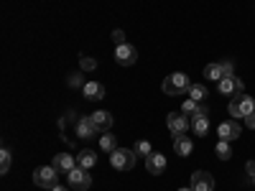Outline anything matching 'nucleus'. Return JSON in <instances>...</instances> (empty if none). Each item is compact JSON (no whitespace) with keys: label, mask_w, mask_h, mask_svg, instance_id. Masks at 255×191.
<instances>
[{"label":"nucleus","mask_w":255,"mask_h":191,"mask_svg":"<svg viewBox=\"0 0 255 191\" xmlns=\"http://www.w3.org/2000/svg\"><path fill=\"white\" fill-rule=\"evenodd\" d=\"M10 163H13V156H10L8 148H3V151H0V171L8 174L10 171Z\"/></svg>","instance_id":"23"},{"label":"nucleus","mask_w":255,"mask_h":191,"mask_svg":"<svg viewBox=\"0 0 255 191\" xmlns=\"http://www.w3.org/2000/svg\"><path fill=\"white\" fill-rule=\"evenodd\" d=\"M253 184H255V179H253Z\"/></svg>","instance_id":"34"},{"label":"nucleus","mask_w":255,"mask_h":191,"mask_svg":"<svg viewBox=\"0 0 255 191\" xmlns=\"http://www.w3.org/2000/svg\"><path fill=\"white\" fill-rule=\"evenodd\" d=\"M197 110H199V102H197V99H186V102L181 104V112H184V115H189V117L194 115Z\"/></svg>","instance_id":"25"},{"label":"nucleus","mask_w":255,"mask_h":191,"mask_svg":"<svg viewBox=\"0 0 255 191\" xmlns=\"http://www.w3.org/2000/svg\"><path fill=\"white\" fill-rule=\"evenodd\" d=\"M174 151H176L181 158L191 156V151H194V140H191V138H186V135H179V138L174 140Z\"/></svg>","instance_id":"17"},{"label":"nucleus","mask_w":255,"mask_h":191,"mask_svg":"<svg viewBox=\"0 0 255 191\" xmlns=\"http://www.w3.org/2000/svg\"><path fill=\"white\" fill-rule=\"evenodd\" d=\"M189 122H191V130H194L199 138L209 133V117H207V115H199V112H194V115L189 117Z\"/></svg>","instance_id":"15"},{"label":"nucleus","mask_w":255,"mask_h":191,"mask_svg":"<svg viewBox=\"0 0 255 191\" xmlns=\"http://www.w3.org/2000/svg\"><path fill=\"white\" fill-rule=\"evenodd\" d=\"M115 61L120 64V67H133V64L138 61V49L133 44H120L115 46Z\"/></svg>","instance_id":"7"},{"label":"nucleus","mask_w":255,"mask_h":191,"mask_svg":"<svg viewBox=\"0 0 255 191\" xmlns=\"http://www.w3.org/2000/svg\"><path fill=\"white\" fill-rule=\"evenodd\" d=\"M49 191H69V189H64V186H59V184H56V186H54V189H49Z\"/></svg>","instance_id":"32"},{"label":"nucleus","mask_w":255,"mask_h":191,"mask_svg":"<svg viewBox=\"0 0 255 191\" xmlns=\"http://www.w3.org/2000/svg\"><path fill=\"white\" fill-rule=\"evenodd\" d=\"M225 64V77H235V67H232V61H222Z\"/></svg>","instance_id":"29"},{"label":"nucleus","mask_w":255,"mask_h":191,"mask_svg":"<svg viewBox=\"0 0 255 191\" xmlns=\"http://www.w3.org/2000/svg\"><path fill=\"white\" fill-rule=\"evenodd\" d=\"M77 138H82V140L97 138V127H95V122H92V115H84V117L77 120Z\"/></svg>","instance_id":"9"},{"label":"nucleus","mask_w":255,"mask_h":191,"mask_svg":"<svg viewBox=\"0 0 255 191\" xmlns=\"http://www.w3.org/2000/svg\"><path fill=\"white\" fill-rule=\"evenodd\" d=\"M217 135H220V140H227V143L238 140V138H240V125H238L235 120L220 122V127H217Z\"/></svg>","instance_id":"10"},{"label":"nucleus","mask_w":255,"mask_h":191,"mask_svg":"<svg viewBox=\"0 0 255 191\" xmlns=\"http://www.w3.org/2000/svg\"><path fill=\"white\" fill-rule=\"evenodd\" d=\"M67 181H69V189L74 191H87L92 186V176L87 168H82V166H74L72 171L67 174Z\"/></svg>","instance_id":"3"},{"label":"nucleus","mask_w":255,"mask_h":191,"mask_svg":"<svg viewBox=\"0 0 255 191\" xmlns=\"http://www.w3.org/2000/svg\"><path fill=\"white\" fill-rule=\"evenodd\" d=\"M250 112H255V97H248V95L232 97V102H230V115L232 117H248Z\"/></svg>","instance_id":"4"},{"label":"nucleus","mask_w":255,"mask_h":191,"mask_svg":"<svg viewBox=\"0 0 255 191\" xmlns=\"http://www.w3.org/2000/svg\"><path fill=\"white\" fill-rule=\"evenodd\" d=\"M82 95H84V99H92V102H97V99H102L105 97V87L100 82H87L82 87Z\"/></svg>","instance_id":"14"},{"label":"nucleus","mask_w":255,"mask_h":191,"mask_svg":"<svg viewBox=\"0 0 255 191\" xmlns=\"http://www.w3.org/2000/svg\"><path fill=\"white\" fill-rule=\"evenodd\" d=\"M92 122H95L97 130H105V133H108L110 127H113V115H110L108 110H97V112L92 115Z\"/></svg>","instance_id":"16"},{"label":"nucleus","mask_w":255,"mask_h":191,"mask_svg":"<svg viewBox=\"0 0 255 191\" xmlns=\"http://www.w3.org/2000/svg\"><path fill=\"white\" fill-rule=\"evenodd\" d=\"M217 156H220L222 161L232 158V148H230V143H227V140H220V143H217Z\"/></svg>","instance_id":"24"},{"label":"nucleus","mask_w":255,"mask_h":191,"mask_svg":"<svg viewBox=\"0 0 255 191\" xmlns=\"http://www.w3.org/2000/svg\"><path fill=\"white\" fill-rule=\"evenodd\" d=\"M245 125H248V127H255V112H250V115L245 117Z\"/></svg>","instance_id":"31"},{"label":"nucleus","mask_w":255,"mask_h":191,"mask_svg":"<svg viewBox=\"0 0 255 191\" xmlns=\"http://www.w3.org/2000/svg\"><path fill=\"white\" fill-rule=\"evenodd\" d=\"M100 148H102L105 153H113L115 148H118V138H115V135H110V133H105V135L100 138Z\"/></svg>","instance_id":"20"},{"label":"nucleus","mask_w":255,"mask_h":191,"mask_svg":"<svg viewBox=\"0 0 255 191\" xmlns=\"http://www.w3.org/2000/svg\"><path fill=\"white\" fill-rule=\"evenodd\" d=\"M113 41H115V46H120V44H128V41H125V33H123L120 28H115V31H113Z\"/></svg>","instance_id":"28"},{"label":"nucleus","mask_w":255,"mask_h":191,"mask_svg":"<svg viewBox=\"0 0 255 191\" xmlns=\"http://www.w3.org/2000/svg\"><path fill=\"white\" fill-rule=\"evenodd\" d=\"M95 163H97V153L90 151V148H84V151L77 153V166H82V168H87V171H90Z\"/></svg>","instance_id":"18"},{"label":"nucleus","mask_w":255,"mask_h":191,"mask_svg":"<svg viewBox=\"0 0 255 191\" xmlns=\"http://www.w3.org/2000/svg\"><path fill=\"white\" fill-rule=\"evenodd\" d=\"M166 125H168V130H171V135H174V138L186 135V130L191 127L189 115H184V112H171V115L166 117Z\"/></svg>","instance_id":"6"},{"label":"nucleus","mask_w":255,"mask_h":191,"mask_svg":"<svg viewBox=\"0 0 255 191\" xmlns=\"http://www.w3.org/2000/svg\"><path fill=\"white\" fill-rule=\"evenodd\" d=\"M51 166L56 168L59 174H69L72 168L77 166V156H69V153H56V156H54V161H51Z\"/></svg>","instance_id":"13"},{"label":"nucleus","mask_w":255,"mask_h":191,"mask_svg":"<svg viewBox=\"0 0 255 191\" xmlns=\"http://www.w3.org/2000/svg\"><path fill=\"white\" fill-rule=\"evenodd\" d=\"M204 77H207V79H215V82L225 79V64H222V61L207 64V67H204Z\"/></svg>","instance_id":"19"},{"label":"nucleus","mask_w":255,"mask_h":191,"mask_svg":"<svg viewBox=\"0 0 255 191\" xmlns=\"http://www.w3.org/2000/svg\"><path fill=\"white\" fill-rule=\"evenodd\" d=\"M179 191H194V189H191V186H189V189H179Z\"/></svg>","instance_id":"33"},{"label":"nucleus","mask_w":255,"mask_h":191,"mask_svg":"<svg viewBox=\"0 0 255 191\" xmlns=\"http://www.w3.org/2000/svg\"><path fill=\"white\" fill-rule=\"evenodd\" d=\"M135 151H130V148H115V151L110 153V163L113 168H118V171H130V168L135 166Z\"/></svg>","instance_id":"2"},{"label":"nucleus","mask_w":255,"mask_h":191,"mask_svg":"<svg viewBox=\"0 0 255 191\" xmlns=\"http://www.w3.org/2000/svg\"><path fill=\"white\" fill-rule=\"evenodd\" d=\"M204 97H207V87H204V84H191V87H189V99L202 102Z\"/></svg>","instance_id":"22"},{"label":"nucleus","mask_w":255,"mask_h":191,"mask_svg":"<svg viewBox=\"0 0 255 191\" xmlns=\"http://www.w3.org/2000/svg\"><path fill=\"white\" fill-rule=\"evenodd\" d=\"M217 90H220V95H225V97H232V95H245V84L238 79V77H225V79H220L217 82Z\"/></svg>","instance_id":"8"},{"label":"nucleus","mask_w":255,"mask_h":191,"mask_svg":"<svg viewBox=\"0 0 255 191\" xmlns=\"http://www.w3.org/2000/svg\"><path fill=\"white\" fill-rule=\"evenodd\" d=\"M145 171L151 176H161L166 171V156L163 153H151L145 158Z\"/></svg>","instance_id":"11"},{"label":"nucleus","mask_w":255,"mask_h":191,"mask_svg":"<svg viewBox=\"0 0 255 191\" xmlns=\"http://www.w3.org/2000/svg\"><path fill=\"white\" fill-rule=\"evenodd\" d=\"M33 181L41 189H54L59 184V171H56L54 166H38L36 171H33Z\"/></svg>","instance_id":"5"},{"label":"nucleus","mask_w":255,"mask_h":191,"mask_svg":"<svg viewBox=\"0 0 255 191\" xmlns=\"http://www.w3.org/2000/svg\"><path fill=\"white\" fill-rule=\"evenodd\" d=\"M245 171H248V176H250V179H255V161H248Z\"/></svg>","instance_id":"30"},{"label":"nucleus","mask_w":255,"mask_h":191,"mask_svg":"<svg viewBox=\"0 0 255 191\" xmlns=\"http://www.w3.org/2000/svg\"><path fill=\"white\" fill-rule=\"evenodd\" d=\"M133 151H135V156H140V158H148V156L153 153V145L148 143V140H138Z\"/></svg>","instance_id":"21"},{"label":"nucleus","mask_w":255,"mask_h":191,"mask_svg":"<svg viewBox=\"0 0 255 191\" xmlns=\"http://www.w3.org/2000/svg\"><path fill=\"white\" fill-rule=\"evenodd\" d=\"M191 189L194 191H212L215 189V179L207 171H197V174H191Z\"/></svg>","instance_id":"12"},{"label":"nucleus","mask_w":255,"mask_h":191,"mask_svg":"<svg viewBox=\"0 0 255 191\" xmlns=\"http://www.w3.org/2000/svg\"><path fill=\"white\" fill-rule=\"evenodd\" d=\"M84 84H87V82L82 79V74H79V72L69 77V87H84Z\"/></svg>","instance_id":"27"},{"label":"nucleus","mask_w":255,"mask_h":191,"mask_svg":"<svg viewBox=\"0 0 255 191\" xmlns=\"http://www.w3.org/2000/svg\"><path fill=\"white\" fill-rule=\"evenodd\" d=\"M189 87H191V82H189V77H186V74H181V72L168 74V77L163 79V84H161L163 95H168V97H179V95L189 92Z\"/></svg>","instance_id":"1"},{"label":"nucleus","mask_w":255,"mask_h":191,"mask_svg":"<svg viewBox=\"0 0 255 191\" xmlns=\"http://www.w3.org/2000/svg\"><path fill=\"white\" fill-rule=\"evenodd\" d=\"M79 67H82L84 72H92V69H97V61H95V59H90V56H82Z\"/></svg>","instance_id":"26"}]
</instances>
